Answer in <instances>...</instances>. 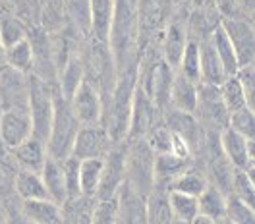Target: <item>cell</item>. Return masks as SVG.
I'll use <instances>...</instances> for the list:
<instances>
[{
  "mask_svg": "<svg viewBox=\"0 0 255 224\" xmlns=\"http://www.w3.org/2000/svg\"><path fill=\"white\" fill-rule=\"evenodd\" d=\"M135 83H137V66L118 74L114 89L111 93V99L105 105L103 126L109 131L112 143L128 139L129 114H131V101H133Z\"/></svg>",
  "mask_w": 255,
  "mask_h": 224,
  "instance_id": "cell-1",
  "label": "cell"
},
{
  "mask_svg": "<svg viewBox=\"0 0 255 224\" xmlns=\"http://www.w3.org/2000/svg\"><path fill=\"white\" fill-rule=\"evenodd\" d=\"M80 129V122L76 120L74 112L70 109L68 99L58 91V85L54 89V112L47 139V151L52 159L64 160L70 157L72 145L76 139V133Z\"/></svg>",
  "mask_w": 255,
  "mask_h": 224,
  "instance_id": "cell-2",
  "label": "cell"
},
{
  "mask_svg": "<svg viewBox=\"0 0 255 224\" xmlns=\"http://www.w3.org/2000/svg\"><path fill=\"white\" fill-rule=\"evenodd\" d=\"M153 162H155V153L147 145L145 137H128L124 182L141 195H147L153 190V184H155Z\"/></svg>",
  "mask_w": 255,
  "mask_h": 224,
  "instance_id": "cell-3",
  "label": "cell"
},
{
  "mask_svg": "<svg viewBox=\"0 0 255 224\" xmlns=\"http://www.w3.org/2000/svg\"><path fill=\"white\" fill-rule=\"evenodd\" d=\"M58 83H47L41 78L29 74V101L27 111L31 116L33 135L47 143L52 112H54V89Z\"/></svg>",
  "mask_w": 255,
  "mask_h": 224,
  "instance_id": "cell-4",
  "label": "cell"
},
{
  "mask_svg": "<svg viewBox=\"0 0 255 224\" xmlns=\"http://www.w3.org/2000/svg\"><path fill=\"white\" fill-rule=\"evenodd\" d=\"M193 116L199 122V126L211 133H221L224 128H228L230 114L223 105L219 87L197 83V105Z\"/></svg>",
  "mask_w": 255,
  "mask_h": 224,
  "instance_id": "cell-5",
  "label": "cell"
},
{
  "mask_svg": "<svg viewBox=\"0 0 255 224\" xmlns=\"http://www.w3.org/2000/svg\"><path fill=\"white\" fill-rule=\"evenodd\" d=\"M70 109L74 112L80 126H95L103 124L105 120V101L101 93L91 83L83 80L74 91V95L68 99Z\"/></svg>",
  "mask_w": 255,
  "mask_h": 224,
  "instance_id": "cell-6",
  "label": "cell"
},
{
  "mask_svg": "<svg viewBox=\"0 0 255 224\" xmlns=\"http://www.w3.org/2000/svg\"><path fill=\"white\" fill-rule=\"evenodd\" d=\"M160 122H162V114L157 109V105L153 103L151 97L147 95V91H145L143 87L139 83H135L128 137H145Z\"/></svg>",
  "mask_w": 255,
  "mask_h": 224,
  "instance_id": "cell-7",
  "label": "cell"
},
{
  "mask_svg": "<svg viewBox=\"0 0 255 224\" xmlns=\"http://www.w3.org/2000/svg\"><path fill=\"white\" fill-rule=\"evenodd\" d=\"M126 176V139L111 147V151L103 159V174L97 199H112L118 188L124 184Z\"/></svg>",
  "mask_w": 255,
  "mask_h": 224,
  "instance_id": "cell-8",
  "label": "cell"
},
{
  "mask_svg": "<svg viewBox=\"0 0 255 224\" xmlns=\"http://www.w3.org/2000/svg\"><path fill=\"white\" fill-rule=\"evenodd\" d=\"M112 139L109 135L107 128L103 124L95 126H80L76 139L72 145V153L70 157L78 160L85 159H105V155L111 151Z\"/></svg>",
  "mask_w": 255,
  "mask_h": 224,
  "instance_id": "cell-9",
  "label": "cell"
},
{
  "mask_svg": "<svg viewBox=\"0 0 255 224\" xmlns=\"http://www.w3.org/2000/svg\"><path fill=\"white\" fill-rule=\"evenodd\" d=\"M29 74H21L10 66L0 68V109H27Z\"/></svg>",
  "mask_w": 255,
  "mask_h": 224,
  "instance_id": "cell-10",
  "label": "cell"
},
{
  "mask_svg": "<svg viewBox=\"0 0 255 224\" xmlns=\"http://www.w3.org/2000/svg\"><path fill=\"white\" fill-rule=\"evenodd\" d=\"M33 135L31 116L27 109H6L0 112V145L10 151Z\"/></svg>",
  "mask_w": 255,
  "mask_h": 224,
  "instance_id": "cell-11",
  "label": "cell"
},
{
  "mask_svg": "<svg viewBox=\"0 0 255 224\" xmlns=\"http://www.w3.org/2000/svg\"><path fill=\"white\" fill-rule=\"evenodd\" d=\"M219 147L223 151L224 159L234 168L254 174V139L240 135L232 128H224L219 133Z\"/></svg>",
  "mask_w": 255,
  "mask_h": 224,
  "instance_id": "cell-12",
  "label": "cell"
},
{
  "mask_svg": "<svg viewBox=\"0 0 255 224\" xmlns=\"http://www.w3.org/2000/svg\"><path fill=\"white\" fill-rule=\"evenodd\" d=\"M221 25L226 31L240 66L254 64L255 56V35L252 21H244L238 17H224L221 19Z\"/></svg>",
  "mask_w": 255,
  "mask_h": 224,
  "instance_id": "cell-13",
  "label": "cell"
},
{
  "mask_svg": "<svg viewBox=\"0 0 255 224\" xmlns=\"http://www.w3.org/2000/svg\"><path fill=\"white\" fill-rule=\"evenodd\" d=\"M116 199V217L118 224H147L145 213V195L129 188L126 182L118 188Z\"/></svg>",
  "mask_w": 255,
  "mask_h": 224,
  "instance_id": "cell-14",
  "label": "cell"
},
{
  "mask_svg": "<svg viewBox=\"0 0 255 224\" xmlns=\"http://www.w3.org/2000/svg\"><path fill=\"white\" fill-rule=\"evenodd\" d=\"M10 159L14 160L17 168H23V170H33V172H41L43 164L48 157L47 143L41 141L39 137H27L23 143H19L17 147L8 151Z\"/></svg>",
  "mask_w": 255,
  "mask_h": 224,
  "instance_id": "cell-15",
  "label": "cell"
},
{
  "mask_svg": "<svg viewBox=\"0 0 255 224\" xmlns=\"http://www.w3.org/2000/svg\"><path fill=\"white\" fill-rule=\"evenodd\" d=\"M191 166H193V159L191 157H182L178 153H160V155H155V162H153L155 184L166 188L176 176H180L182 172H186Z\"/></svg>",
  "mask_w": 255,
  "mask_h": 224,
  "instance_id": "cell-16",
  "label": "cell"
},
{
  "mask_svg": "<svg viewBox=\"0 0 255 224\" xmlns=\"http://www.w3.org/2000/svg\"><path fill=\"white\" fill-rule=\"evenodd\" d=\"M114 0H89V37L109 45Z\"/></svg>",
  "mask_w": 255,
  "mask_h": 224,
  "instance_id": "cell-17",
  "label": "cell"
},
{
  "mask_svg": "<svg viewBox=\"0 0 255 224\" xmlns=\"http://www.w3.org/2000/svg\"><path fill=\"white\" fill-rule=\"evenodd\" d=\"M199 56H201V80H199V83L221 87L228 76H226L223 62H221L217 50L211 45L209 37L199 41Z\"/></svg>",
  "mask_w": 255,
  "mask_h": 224,
  "instance_id": "cell-18",
  "label": "cell"
},
{
  "mask_svg": "<svg viewBox=\"0 0 255 224\" xmlns=\"http://www.w3.org/2000/svg\"><path fill=\"white\" fill-rule=\"evenodd\" d=\"M21 215L29 224H62L60 205H56L48 197L21 201Z\"/></svg>",
  "mask_w": 255,
  "mask_h": 224,
  "instance_id": "cell-19",
  "label": "cell"
},
{
  "mask_svg": "<svg viewBox=\"0 0 255 224\" xmlns=\"http://www.w3.org/2000/svg\"><path fill=\"white\" fill-rule=\"evenodd\" d=\"M39 174H41L43 184H45V188H47L48 199L54 201L56 205H62L64 201H66V182H64L62 160L52 159V157L48 155Z\"/></svg>",
  "mask_w": 255,
  "mask_h": 224,
  "instance_id": "cell-20",
  "label": "cell"
},
{
  "mask_svg": "<svg viewBox=\"0 0 255 224\" xmlns=\"http://www.w3.org/2000/svg\"><path fill=\"white\" fill-rule=\"evenodd\" d=\"M145 213L147 224H172V213L168 205V190L164 186H153V190L145 195Z\"/></svg>",
  "mask_w": 255,
  "mask_h": 224,
  "instance_id": "cell-21",
  "label": "cell"
},
{
  "mask_svg": "<svg viewBox=\"0 0 255 224\" xmlns=\"http://www.w3.org/2000/svg\"><path fill=\"white\" fill-rule=\"evenodd\" d=\"M195 105H197V83H193V81H190L188 78H184V76H180L178 72H174L168 109L193 114Z\"/></svg>",
  "mask_w": 255,
  "mask_h": 224,
  "instance_id": "cell-22",
  "label": "cell"
},
{
  "mask_svg": "<svg viewBox=\"0 0 255 224\" xmlns=\"http://www.w3.org/2000/svg\"><path fill=\"white\" fill-rule=\"evenodd\" d=\"M190 37L186 35V29L180 21H170L168 27H166V33H164V39H162V60L170 68L178 66L180 62V56H182V50H184V45Z\"/></svg>",
  "mask_w": 255,
  "mask_h": 224,
  "instance_id": "cell-23",
  "label": "cell"
},
{
  "mask_svg": "<svg viewBox=\"0 0 255 224\" xmlns=\"http://www.w3.org/2000/svg\"><path fill=\"white\" fill-rule=\"evenodd\" d=\"M14 195H17L21 201L29 199H47L48 193L43 184V178L39 172L17 168L16 180H14Z\"/></svg>",
  "mask_w": 255,
  "mask_h": 224,
  "instance_id": "cell-24",
  "label": "cell"
},
{
  "mask_svg": "<svg viewBox=\"0 0 255 224\" xmlns=\"http://www.w3.org/2000/svg\"><path fill=\"white\" fill-rule=\"evenodd\" d=\"M95 201V197H85V195L66 199L60 205L62 224H91Z\"/></svg>",
  "mask_w": 255,
  "mask_h": 224,
  "instance_id": "cell-25",
  "label": "cell"
},
{
  "mask_svg": "<svg viewBox=\"0 0 255 224\" xmlns=\"http://www.w3.org/2000/svg\"><path fill=\"white\" fill-rule=\"evenodd\" d=\"M197 211L213 221H223L226 215V193L209 182L207 188L197 195Z\"/></svg>",
  "mask_w": 255,
  "mask_h": 224,
  "instance_id": "cell-26",
  "label": "cell"
},
{
  "mask_svg": "<svg viewBox=\"0 0 255 224\" xmlns=\"http://www.w3.org/2000/svg\"><path fill=\"white\" fill-rule=\"evenodd\" d=\"M209 41H211L213 48L217 50V54H219V58H221V62H223V66H224L226 76H228V78L234 76L240 68L238 58H236L234 47H232V43H230V39H228V35H226V31L223 29L221 23H219V25L213 29V33L209 35Z\"/></svg>",
  "mask_w": 255,
  "mask_h": 224,
  "instance_id": "cell-27",
  "label": "cell"
},
{
  "mask_svg": "<svg viewBox=\"0 0 255 224\" xmlns=\"http://www.w3.org/2000/svg\"><path fill=\"white\" fill-rule=\"evenodd\" d=\"M176 72L193 83H199V80H201V56H199V41L197 39L191 37L186 41L180 62L176 66Z\"/></svg>",
  "mask_w": 255,
  "mask_h": 224,
  "instance_id": "cell-28",
  "label": "cell"
},
{
  "mask_svg": "<svg viewBox=\"0 0 255 224\" xmlns=\"http://www.w3.org/2000/svg\"><path fill=\"white\" fill-rule=\"evenodd\" d=\"M4 66H10L21 74L33 72V47L29 37L17 41L16 45L4 48Z\"/></svg>",
  "mask_w": 255,
  "mask_h": 224,
  "instance_id": "cell-29",
  "label": "cell"
},
{
  "mask_svg": "<svg viewBox=\"0 0 255 224\" xmlns=\"http://www.w3.org/2000/svg\"><path fill=\"white\" fill-rule=\"evenodd\" d=\"M207 184H209V178L205 176L201 170H197L195 166H191L186 172H182L180 176H176L174 180L166 186V190H168V192L188 193V195L197 197L199 193L207 188Z\"/></svg>",
  "mask_w": 255,
  "mask_h": 224,
  "instance_id": "cell-30",
  "label": "cell"
},
{
  "mask_svg": "<svg viewBox=\"0 0 255 224\" xmlns=\"http://www.w3.org/2000/svg\"><path fill=\"white\" fill-rule=\"evenodd\" d=\"M103 174V159L80 160V190L85 197H95Z\"/></svg>",
  "mask_w": 255,
  "mask_h": 224,
  "instance_id": "cell-31",
  "label": "cell"
},
{
  "mask_svg": "<svg viewBox=\"0 0 255 224\" xmlns=\"http://www.w3.org/2000/svg\"><path fill=\"white\" fill-rule=\"evenodd\" d=\"M168 205H170V213H172L174 221L191 223L199 215V211H197V197L188 195V193L168 192Z\"/></svg>",
  "mask_w": 255,
  "mask_h": 224,
  "instance_id": "cell-32",
  "label": "cell"
},
{
  "mask_svg": "<svg viewBox=\"0 0 255 224\" xmlns=\"http://www.w3.org/2000/svg\"><path fill=\"white\" fill-rule=\"evenodd\" d=\"M228 193L242 199L244 203L248 205H255V184H254V174L252 172H246V170H238L234 168V174L230 180V188Z\"/></svg>",
  "mask_w": 255,
  "mask_h": 224,
  "instance_id": "cell-33",
  "label": "cell"
},
{
  "mask_svg": "<svg viewBox=\"0 0 255 224\" xmlns=\"http://www.w3.org/2000/svg\"><path fill=\"white\" fill-rule=\"evenodd\" d=\"M219 91H221V99H223V105L226 107L228 114H232V112L248 107L246 95H244V91H242V87H240L236 76L226 78V80L223 81V85L219 87ZM248 109H250V107H248Z\"/></svg>",
  "mask_w": 255,
  "mask_h": 224,
  "instance_id": "cell-34",
  "label": "cell"
},
{
  "mask_svg": "<svg viewBox=\"0 0 255 224\" xmlns=\"http://www.w3.org/2000/svg\"><path fill=\"white\" fill-rule=\"evenodd\" d=\"M25 37H27V29L23 27V23L16 16H10V14L0 16V43H2V47H12Z\"/></svg>",
  "mask_w": 255,
  "mask_h": 224,
  "instance_id": "cell-35",
  "label": "cell"
},
{
  "mask_svg": "<svg viewBox=\"0 0 255 224\" xmlns=\"http://www.w3.org/2000/svg\"><path fill=\"white\" fill-rule=\"evenodd\" d=\"M226 221L232 224H255V209L234 195H226Z\"/></svg>",
  "mask_w": 255,
  "mask_h": 224,
  "instance_id": "cell-36",
  "label": "cell"
},
{
  "mask_svg": "<svg viewBox=\"0 0 255 224\" xmlns=\"http://www.w3.org/2000/svg\"><path fill=\"white\" fill-rule=\"evenodd\" d=\"M17 166L10 159L6 149H0V201L14 195V180H16Z\"/></svg>",
  "mask_w": 255,
  "mask_h": 224,
  "instance_id": "cell-37",
  "label": "cell"
},
{
  "mask_svg": "<svg viewBox=\"0 0 255 224\" xmlns=\"http://www.w3.org/2000/svg\"><path fill=\"white\" fill-rule=\"evenodd\" d=\"M64 8L80 35H89V0H64Z\"/></svg>",
  "mask_w": 255,
  "mask_h": 224,
  "instance_id": "cell-38",
  "label": "cell"
},
{
  "mask_svg": "<svg viewBox=\"0 0 255 224\" xmlns=\"http://www.w3.org/2000/svg\"><path fill=\"white\" fill-rule=\"evenodd\" d=\"M228 128H232L234 131H238L240 135L254 139L255 135V111L254 109H240V111L232 112L228 118Z\"/></svg>",
  "mask_w": 255,
  "mask_h": 224,
  "instance_id": "cell-39",
  "label": "cell"
},
{
  "mask_svg": "<svg viewBox=\"0 0 255 224\" xmlns=\"http://www.w3.org/2000/svg\"><path fill=\"white\" fill-rule=\"evenodd\" d=\"M64 182H66V199L80 197V160L74 157H68L62 160Z\"/></svg>",
  "mask_w": 255,
  "mask_h": 224,
  "instance_id": "cell-40",
  "label": "cell"
},
{
  "mask_svg": "<svg viewBox=\"0 0 255 224\" xmlns=\"http://www.w3.org/2000/svg\"><path fill=\"white\" fill-rule=\"evenodd\" d=\"M236 80H238L240 87L246 95V103L250 109L255 111V99H254V91H255V66L254 64H246V66H240L238 72L234 74Z\"/></svg>",
  "mask_w": 255,
  "mask_h": 224,
  "instance_id": "cell-41",
  "label": "cell"
},
{
  "mask_svg": "<svg viewBox=\"0 0 255 224\" xmlns=\"http://www.w3.org/2000/svg\"><path fill=\"white\" fill-rule=\"evenodd\" d=\"M91 224H118L116 217V199H97L93 207Z\"/></svg>",
  "mask_w": 255,
  "mask_h": 224,
  "instance_id": "cell-42",
  "label": "cell"
},
{
  "mask_svg": "<svg viewBox=\"0 0 255 224\" xmlns=\"http://www.w3.org/2000/svg\"><path fill=\"white\" fill-rule=\"evenodd\" d=\"M190 224H219V221H213L209 217H203V215H197Z\"/></svg>",
  "mask_w": 255,
  "mask_h": 224,
  "instance_id": "cell-43",
  "label": "cell"
},
{
  "mask_svg": "<svg viewBox=\"0 0 255 224\" xmlns=\"http://www.w3.org/2000/svg\"><path fill=\"white\" fill-rule=\"evenodd\" d=\"M0 224H10L8 209H6V205H2V201H0Z\"/></svg>",
  "mask_w": 255,
  "mask_h": 224,
  "instance_id": "cell-44",
  "label": "cell"
},
{
  "mask_svg": "<svg viewBox=\"0 0 255 224\" xmlns=\"http://www.w3.org/2000/svg\"><path fill=\"white\" fill-rule=\"evenodd\" d=\"M4 66V47H2V43H0V68Z\"/></svg>",
  "mask_w": 255,
  "mask_h": 224,
  "instance_id": "cell-45",
  "label": "cell"
},
{
  "mask_svg": "<svg viewBox=\"0 0 255 224\" xmlns=\"http://www.w3.org/2000/svg\"><path fill=\"white\" fill-rule=\"evenodd\" d=\"M219 224H232L230 221H226V219H223V221H219Z\"/></svg>",
  "mask_w": 255,
  "mask_h": 224,
  "instance_id": "cell-46",
  "label": "cell"
},
{
  "mask_svg": "<svg viewBox=\"0 0 255 224\" xmlns=\"http://www.w3.org/2000/svg\"><path fill=\"white\" fill-rule=\"evenodd\" d=\"M172 224H190V223H184V221H172Z\"/></svg>",
  "mask_w": 255,
  "mask_h": 224,
  "instance_id": "cell-47",
  "label": "cell"
},
{
  "mask_svg": "<svg viewBox=\"0 0 255 224\" xmlns=\"http://www.w3.org/2000/svg\"><path fill=\"white\" fill-rule=\"evenodd\" d=\"M0 112H2V109H0ZM0 149H4V147H2V145H0Z\"/></svg>",
  "mask_w": 255,
  "mask_h": 224,
  "instance_id": "cell-48",
  "label": "cell"
},
{
  "mask_svg": "<svg viewBox=\"0 0 255 224\" xmlns=\"http://www.w3.org/2000/svg\"><path fill=\"white\" fill-rule=\"evenodd\" d=\"M131 2H133V4H135V0H131Z\"/></svg>",
  "mask_w": 255,
  "mask_h": 224,
  "instance_id": "cell-49",
  "label": "cell"
}]
</instances>
